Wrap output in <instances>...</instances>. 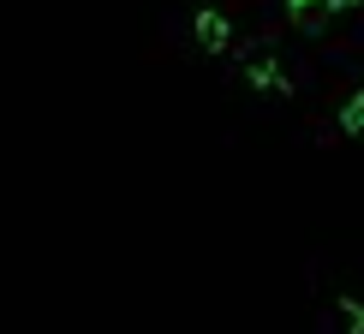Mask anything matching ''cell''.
I'll list each match as a JSON object with an SVG mask.
<instances>
[{
  "label": "cell",
  "mask_w": 364,
  "mask_h": 334,
  "mask_svg": "<svg viewBox=\"0 0 364 334\" xmlns=\"http://www.w3.org/2000/svg\"><path fill=\"white\" fill-rule=\"evenodd\" d=\"M341 126H346V131H364V96H353V102H346V114H341Z\"/></svg>",
  "instance_id": "2"
},
{
  "label": "cell",
  "mask_w": 364,
  "mask_h": 334,
  "mask_svg": "<svg viewBox=\"0 0 364 334\" xmlns=\"http://www.w3.org/2000/svg\"><path fill=\"white\" fill-rule=\"evenodd\" d=\"M346 328L364 334V305H353V298H346Z\"/></svg>",
  "instance_id": "3"
},
{
  "label": "cell",
  "mask_w": 364,
  "mask_h": 334,
  "mask_svg": "<svg viewBox=\"0 0 364 334\" xmlns=\"http://www.w3.org/2000/svg\"><path fill=\"white\" fill-rule=\"evenodd\" d=\"M227 42H233V24H227V12H215V6H203V12H197V48L221 54Z\"/></svg>",
  "instance_id": "1"
},
{
  "label": "cell",
  "mask_w": 364,
  "mask_h": 334,
  "mask_svg": "<svg viewBox=\"0 0 364 334\" xmlns=\"http://www.w3.org/2000/svg\"><path fill=\"white\" fill-rule=\"evenodd\" d=\"M328 6H358V0H328Z\"/></svg>",
  "instance_id": "4"
}]
</instances>
